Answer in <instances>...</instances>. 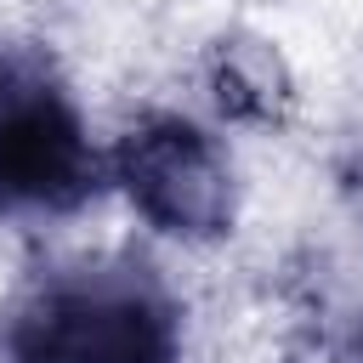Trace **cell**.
Segmentation results:
<instances>
[{
    "label": "cell",
    "instance_id": "cell-4",
    "mask_svg": "<svg viewBox=\"0 0 363 363\" xmlns=\"http://www.w3.org/2000/svg\"><path fill=\"white\" fill-rule=\"evenodd\" d=\"M216 102L233 119H272L284 102V79H278V57L261 45H221L216 57Z\"/></svg>",
    "mask_w": 363,
    "mask_h": 363
},
{
    "label": "cell",
    "instance_id": "cell-5",
    "mask_svg": "<svg viewBox=\"0 0 363 363\" xmlns=\"http://www.w3.org/2000/svg\"><path fill=\"white\" fill-rule=\"evenodd\" d=\"M357 352H363V329H357Z\"/></svg>",
    "mask_w": 363,
    "mask_h": 363
},
{
    "label": "cell",
    "instance_id": "cell-1",
    "mask_svg": "<svg viewBox=\"0 0 363 363\" xmlns=\"http://www.w3.org/2000/svg\"><path fill=\"white\" fill-rule=\"evenodd\" d=\"M11 363H176V312L142 272H79L23 306Z\"/></svg>",
    "mask_w": 363,
    "mask_h": 363
},
{
    "label": "cell",
    "instance_id": "cell-2",
    "mask_svg": "<svg viewBox=\"0 0 363 363\" xmlns=\"http://www.w3.org/2000/svg\"><path fill=\"white\" fill-rule=\"evenodd\" d=\"M96 193V153L74 102L23 57H0V204L79 210Z\"/></svg>",
    "mask_w": 363,
    "mask_h": 363
},
{
    "label": "cell",
    "instance_id": "cell-3",
    "mask_svg": "<svg viewBox=\"0 0 363 363\" xmlns=\"http://www.w3.org/2000/svg\"><path fill=\"white\" fill-rule=\"evenodd\" d=\"M113 176L130 210L170 238H216L233 221V170L182 113H153L119 136Z\"/></svg>",
    "mask_w": 363,
    "mask_h": 363
}]
</instances>
